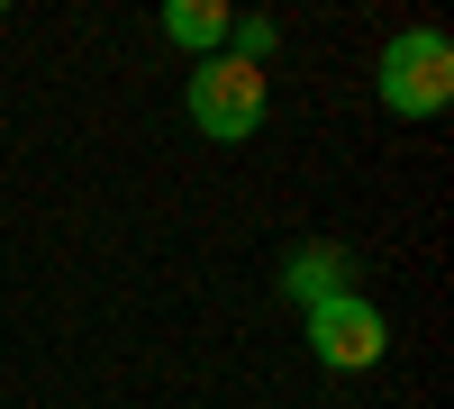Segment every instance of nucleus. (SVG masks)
Wrapping results in <instances>:
<instances>
[{"instance_id":"obj_1","label":"nucleus","mask_w":454,"mask_h":409,"mask_svg":"<svg viewBox=\"0 0 454 409\" xmlns=\"http://www.w3.org/2000/svg\"><path fill=\"white\" fill-rule=\"evenodd\" d=\"M182 109H192V128L209 146H246L263 128V109H273V83H263L254 64H237V55H209V64H192V83H182Z\"/></svg>"},{"instance_id":"obj_2","label":"nucleus","mask_w":454,"mask_h":409,"mask_svg":"<svg viewBox=\"0 0 454 409\" xmlns=\"http://www.w3.org/2000/svg\"><path fill=\"white\" fill-rule=\"evenodd\" d=\"M382 109L391 119H436V109L454 100V46H445V28H400L391 46H382Z\"/></svg>"},{"instance_id":"obj_3","label":"nucleus","mask_w":454,"mask_h":409,"mask_svg":"<svg viewBox=\"0 0 454 409\" xmlns=\"http://www.w3.org/2000/svg\"><path fill=\"white\" fill-rule=\"evenodd\" d=\"M300 319H309V355L327 374H372V364L391 355V319H382V301H364V291H336V301L300 310Z\"/></svg>"},{"instance_id":"obj_4","label":"nucleus","mask_w":454,"mask_h":409,"mask_svg":"<svg viewBox=\"0 0 454 409\" xmlns=\"http://www.w3.org/2000/svg\"><path fill=\"white\" fill-rule=\"evenodd\" d=\"M282 291L300 310H318V301H336V291H355V264H346V246H291V264H282Z\"/></svg>"},{"instance_id":"obj_5","label":"nucleus","mask_w":454,"mask_h":409,"mask_svg":"<svg viewBox=\"0 0 454 409\" xmlns=\"http://www.w3.org/2000/svg\"><path fill=\"white\" fill-rule=\"evenodd\" d=\"M227 28H237V10H218V0H173V10H164V36H173V46L182 55H227Z\"/></svg>"},{"instance_id":"obj_6","label":"nucleus","mask_w":454,"mask_h":409,"mask_svg":"<svg viewBox=\"0 0 454 409\" xmlns=\"http://www.w3.org/2000/svg\"><path fill=\"white\" fill-rule=\"evenodd\" d=\"M273 46H282V28H273V19H237V28H227V55L254 64V73L273 64Z\"/></svg>"}]
</instances>
